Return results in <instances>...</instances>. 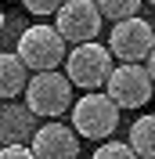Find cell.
I'll use <instances>...</instances> for the list:
<instances>
[{
    "instance_id": "8",
    "label": "cell",
    "mask_w": 155,
    "mask_h": 159,
    "mask_svg": "<svg viewBox=\"0 0 155 159\" xmlns=\"http://www.w3.org/2000/svg\"><path fill=\"white\" fill-rule=\"evenodd\" d=\"M29 148H33L36 159H79V138H76V130H72V127L51 119V123L36 127Z\"/></svg>"
},
{
    "instance_id": "2",
    "label": "cell",
    "mask_w": 155,
    "mask_h": 159,
    "mask_svg": "<svg viewBox=\"0 0 155 159\" xmlns=\"http://www.w3.org/2000/svg\"><path fill=\"white\" fill-rule=\"evenodd\" d=\"M119 127V109L116 101L101 94V90H90L72 105V130L76 138H87V141H108Z\"/></svg>"
},
{
    "instance_id": "9",
    "label": "cell",
    "mask_w": 155,
    "mask_h": 159,
    "mask_svg": "<svg viewBox=\"0 0 155 159\" xmlns=\"http://www.w3.org/2000/svg\"><path fill=\"white\" fill-rule=\"evenodd\" d=\"M36 134V116L29 112V105L7 101L0 105V145H25Z\"/></svg>"
},
{
    "instance_id": "4",
    "label": "cell",
    "mask_w": 155,
    "mask_h": 159,
    "mask_svg": "<svg viewBox=\"0 0 155 159\" xmlns=\"http://www.w3.org/2000/svg\"><path fill=\"white\" fill-rule=\"evenodd\" d=\"M25 105H29L33 116H43V119H54L61 112H69L72 109V83H69V76H61L58 69L36 72L25 83Z\"/></svg>"
},
{
    "instance_id": "12",
    "label": "cell",
    "mask_w": 155,
    "mask_h": 159,
    "mask_svg": "<svg viewBox=\"0 0 155 159\" xmlns=\"http://www.w3.org/2000/svg\"><path fill=\"white\" fill-rule=\"evenodd\" d=\"M101 18H112V22H123V18H134L141 11V0H94Z\"/></svg>"
},
{
    "instance_id": "17",
    "label": "cell",
    "mask_w": 155,
    "mask_h": 159,
    "mask_svg": "<svg viewBox=\"0 0 155 159\" xmlns=\"http://www.w3.org/2000/svg\"><path fill=\"white\" fill-rule=\"evenodd\" d=\"M0 29H4V11H0Z\"/></svg>"
},
{
    "instance_id": "16",
    "label": "cell",
    "mask_w": 155,
    "mask_h": 159,
    "mask_svg": "<svg viewBox=\"0 0 155 159\" xmlns=\"http://www.w3.org/2000/svg\"><path fill=\"white\" fill-rule=\"evenodd\" d=\"M144 61H148V65H144V69H148V76H152V83H155V51H152V54H148Z\"/></svg>"
},
{
    "instance_id": "11",
    "label": "cell",
    "mask_w": 155,
    "mask_h": 159,
    "mask_svg": "<svg viewBox=\"0 0 155 159\" xmlns=\"http://www.w3.org/2000/svg\"><path fill=\"white\" fill-rule=\"evenodd\" d=\"M126 145L137 152V159H155V112L134 119V127H130V141H126Z\"/></svg>"
},
{
    "instance_id": "3",
    "label": "cell",
    "mask_w": 155,
    "mask_h": 159,
    "mask_svg": "<svg viewBox=\"0 0 155 159\" xmlns=\"http://www.w3.org/2000/svg\"><path fill=\"white\" fill-rule=\"evenodd\" d=\"M112 51L101 47L97 40H90V43H79V47H72L65 54V76L72 87H83V90H97L105 87L108 76H112Z\"/></svg>"
},
{
    "instance_id": "6",
    "label": "cell",
    "mask_w": 155,
    "mask_h": 159,
    "mask_svg": "<svg viewBox=\"0 0 155 159\" xmlns=\"http://www.w3.org/2000/svg\"><path fill=\"white\" fill-rule=\"evenodd\" d=\"M105 87H108L105 94L116 101L119 112L123 109H141V105H148L152 94H155V83H152V76H148L144 65H116Z\"/></svg>"
},
{
    "instance_id": "13",
    "label": "cell",
    "mask_w": 155,
    "mask_h": 159,
    "mask_svg": "<svg viewBox=\"0 0 155 159\" xmlns=\"http://www.w3.org/2000/svg\"><path fill=\"white\" fill-rule=\"evenodd\" d=\"M94 159H137V152L123 141H105L101 148H94Z\"/></svg>"
},
{
    "instance_id": "15",
    "label": "cell",
    "mask_w": 155,
    "mask_h": 159,
    "mask_svg": "<svg viewBox=\"0 0 155 159\" xmlns=\"http://www.w3.org/2000/svg\"><path fill=\"white\" fill-rule=\"evenodd\" d=\"M0 159H36L29 145H4L0 148Z\"/></svg>"
},
{
    "instance_id": "1",
    "label": "cell",
    "mask_w": 155,
    "mask_h": 159,
    "mask_svg": "<svg viewBox=\"0 0 155 159\" xmlns=\"http://www.w3.org/2000/svg\"><path fill=\"white\" fill-rule=\"evenodd\" d=\"M15 54L22 58V65L33 72H54L58 65H65V40L54 25H29V29H22L18 36V47Z\"/></svg>"
},
{
    "instance_id": "10",
    "label": "cell",
    "mask_w": 155,
    "mask_h": 159,
    "mask_svg": "<svg viewBox=\"0 0 155 159\" xmlns=\"http://www.w3.org/2000/svg\"><path fill=\"white\" fill-rule=\"evenodd\" d=\"M25 72L29 69L22 65L15 51H0V101H15L18 94H25V83H29Z\"/></svg>"
},
{
    "instance_id": "14",
    "label": "cell",
    "mask_w": 155,
    "mask_h": 159,
    "mask_svg": "<svg viewBox=\"0 0 155 159\" xmlns=\"http://www.w3.org/2000/svg\"><path fill=\"white\" fill-rule=\"evenodd\" d=\"M22 4H25V11H33V15H58V7L65 0H22Z\"/></svg>"
},
{
    "instance_id": "7",
    "label": "cell",
    "mask_w": 155,
    "mask_h": 159,
    "mask_svg": "<svg viewBox=\"0 0 155 159\" xmlns=\"http://www.w3.org/2000/svg\"><path fill=\"white\" fill-rule=\"evenodd\" d=\"M54 29L61 33L65 43L79 47V43H90V40L101 33V11H97L94 0H65L54 15Z\"/></svg>"
},
{
    "instance_id": "5",
    "label": "cell",
    "mask_w": 155,
    "mask_h": 159,
    "mask_svg": "<svg viewBox=\"0 0 155 159\" xmlns=\"http://www.w3.org/2000/svg\"><path fill=\"white\" fill-rule=\"evenodd\" d=\"M108 51H112V58H119L123 65H141V61L155 51V25L144 22L141 15L116 22L112 33H108Z\"/></svg>"
},
{
    "instance_id": "18",
    "label": "cell",
    "mask_w": 155,
    "mask_h": 159,
    "mask_svg": "<svg viewBox=\"0 0 155 159\" xmlns=\"http://www.w3.org/2000/svg\"><path fill=\"white\" fill-rule=\"evenodd\" d=\"M148 4H155V0H148Z\"/></svg>"
}]
</instances>
